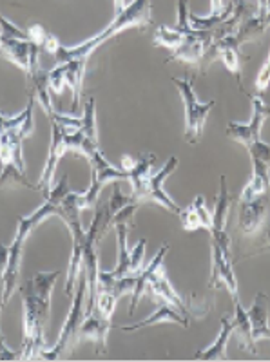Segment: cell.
Returning a JSON list of instances; mask_svg holds the SVG:
<instances>
[{
  "mask_svg": "<svg viewBox=\"0 0 270 362\" xmlns=\"http://www.w3.org/2000/svg\"><path fill=\"white\" fill-rule=\"evenodd\" d=\"M129 203H135L133 196H127V194H123L118 187H115V190H113V196H111V199L107 202L111 216H115L120 209H123V206L129 205Z\"/></svg>",
  "mask_w": 270,
  "mask_h": 362,
  "instance_id": "cell-36",
  "label": "cell"
},
{
  "mask_svg": "<svg viewBox=\"0 0 270 362\" xmlns=\"http://www.w3.org/2000/svg\"><path fill=\"white\" fill-rule=\"evenodd\" d=\"M261 247H270V223L269 226L265 228V234H263V239H261Z\"/></svg>",
  "mask_w": 270,
  "mask_h": 362,
  "instance_id": "cell-40",
  "label": "cell"
},
{
  "mask_svg": "<svg viewBox=\"0 0 270 362\" xmlns=\"http://www.w3.org/2000/svg\"><path fill=\"white\" fill-rule=\"evenodd\" d=\"M178 218H180V225L184 230L194 232V230H198V228H201V221H200V218H198L196 212H194L193 205H189V206H185V209H181L180 214H178Z\"/></svg>",
  "mask_w": 270,
  "mask_h": 362,
  "instance_id": "cell-33",
  "label": "cell"
},
{
  "mask_svg": "<svg viewBox=\"0 0 270 362\" xmlns=\"http://www.w3.org/2000/svg\"><path fill=\"white\" fill-rule=\"evenodd\" d=\"M269 214V199L265 194L256 198L254 202L240 203V212H237V226L245 235H254L265 223Z\"/></svg>",
  "mask_w": 270,
  "mask_h": 362,
  "instance_id": "cell-11",
  "label": "cell"
},
{
  "mask_svg": "<svg viewBox=\"0 0 270 362\" xmlns=\"http://www.w3.org/2000/svg\"><path fill=\"white\" fill-rule=\"evenodd\" d=\"M125 8V0H115V13L122 11Z\"/></svg>",
  "mask_w": 270,
  "mask_h": 362,
  "instance_id": "cell-41",
  "label": "cell"
},
{
  "mask_svg": "<svg viewBox=\"0 0 270 362\" xmlns=\"http://www.w3.org/2000/svg\"><path fill=\"white\" fill-rule=\"evenodd\" d=\"M191 205H193L194 212H196L198 218H200L201 228H205L207 232H210V228H213V212H210L209 206H207V203H205L203 196H201V194L200 196H196Z\"/></svg>",
  "mask_w": 270,
  "mask_h": 362,
  "instance_id": "cell-31",
  "label": "cell"
},
{
  "mask_svg": "<svg viewBox=\"0 0 270 362\" xmlns=\"http://www.w3.org/2000/svg\"><path fill=\"white\" fill-rule=\"evenodd\" d=\"M133 225L129 223L118 221L115 223L116 228V267L115 270H111V274L115 277H125L131 276L129 274V264H131V250L127 248V235H129V228Z\"/></svg>",
  "mask_w": 270,
  "mask_h": 362,
  "instance_id": "cell-21",
  "label": "cell"
},
{
  "mask_svg": "<svg viewBox=\"0 0 270 362\" xmlns=\"http://www.w3.org/2000/svg\"><path fill=\"white\" fill-rule=\"evenodd\" d=\"M136 284V276L115 277L111 272H99V290L115 293L116 297H122L125 293H133Z\"/></svg>",
  "mask_w": 270,
  "mask_h": 362,
  "instance_id": "cell-24",
  "label": "cell"
},
{
  "mask_svg": "<svg viewBox=\"0 0 270 362\" xmlns=\"http://www.w3.org/2000/svg\"><path fill=\"white\" fill-rule=\"evenodd\" d=\"M230 337H232V317L223 315L216 341L209 348L198 351L196 358H205V361H223V358H227V344H229Z\"/></svg>",
  "mask_w": 270,
  "mask_h": 362,
  "instance_id": "cell-19",
  "label": "cell"
},
{
  "mask_svg": "<svg viewBox=\"0 0 270 362\" xmlns=\"http://www.w3.org/2000/svg\"><path fill=\"white\" fill-rule=\"evenodd\" d=\"M176 167L178 158L171 156L158 173L151 174V176H147L145 180L140 181L138 185L133 187L131 196L133 199H135V203H138V205L140 203H158V205L167 209L172 214H180V206H178L176 203H174V199L164 190V181L167 180L169 174H172L176 170Z\"/></svg>",
  "mask_w": 270,
  "mask_h": 362,
  "instance_id": "cell-4",
  "label": "cell"
},
{
  "mask_svg": "<svg viewBox=\"0 0 270 362\" xmlns=\"http://www.w3.org/2000/svg\"><path fill=\"white\" fill-rule=\"evenodd\" d=\"M51 216L62 218V209L60 205H57V203H51L45 199L44 205L38 206L33 214L18 218L17 234H15L11 245L8 247L9 257H8V267H6V272H4V306L11 300V297L15 296V292H17L18 286H21V264H22V252H24L26 241L29 239L31 232H33L42 221L51 218Z\"/></svg>",
  "mask_w": 270,
  "mask_h": 362,
  "instance_id": "cell-1",
  "label": "cell"
},
{
  "mask_svg": "<svg viewBox=\"0 0 270 362\" xmlns=\"http://www.w3.org/2000/svg\"><path fill=\"white\" fill-rule=\"evenodd\" d=\"M230 210V196L227 189L225 176L220 177V192L216 198V209L213 212V228H210V238L221 239L229 238L227 234V218H229Z\"/></svg>",
  "mask_w": 270,
  "mask_h": 362,
  "instance_id": "cell-17",
  "label": "cell"
},
{
  "mask_svg": "<svg viewBox=\"0 0 270 362\" xmlns=\"http://www.w3.org/2000/svg\"><path fill=\"white\" fill-rule=\"evenodd\" d=\"M266 8H269V11H270V0H266Z\"/></svg>",
  "mask_w": 270,
  "mask_h": 362,
  "instance_id": "cell-43",
  "label": "cell"
},
{
  "mask_svg": "<svg viewBox=\"0 0 270 362\" xmlns=\"http://www.w3.org/2000/svg\"><path fill=\"white\" fill-rule=\"evenodd\" d=\"M0 35L4 38H18V40H29L28 31H22L21 28L9 22L8 18L0 13Z\"/></svg>",
  "mask_w": 270,
  "mask_h": 362,
  "instance_id": "cell-35",
  "label": "cell"
},
{
  "mask_svg": "<svg viewBox=\"0 0 270 362\" xmlns=\"http://www.w3.org/2000/svg\"><path fill=\"white\" fill-rule=\"evenodd\" d=\"M152 24V0H133L131 4H125L122 11L115 13V21L111 22L102 33L96 35L100 45L106 44L109 38L116 37L129 28L145 29Z\"/></svg>",
  "mask_w": 270,
  "mask_h": 362,
  "instance_id": "cell-7",
  "label": "cell"
},
{
  "mask_svg": "<svg viewBox=\"0 0 270 362\" xmlns=\"http://www.w3.org/2000/svg\"><path fill=\"white\" fill-rule=\"evenodd\" d=\"M270 86V51H269V57H266L265 64L263 67L259 69L258 76H256V82H254V87H256V93H263L266 90V87Z\"/></svg>",
  "mask_w": 270,
  "mask_h": 362,
  "instance_id": "cell-37",
  "label": "cell"
},
{
  "mask_svg": "<svg viewBox=\"0 0 270 362\" xmlns=\"http://www.w3.org/2000/svg\"><path fill=\"white\" fill-rule=\"evenodd\" d=\"M66 87V66H64V64H58L55 69L50 71V89L53 90L55 95H62Z\"/></svg>",
  "mask_w": 270,
  "mask_h": 362,
  "instance_id": "cell-34",
  "label": "cell"
},
{
  "mask_svg": "<svg viewBox=\"0 0 270 362\" xmlns=\"http://www.w3.org/2000/svg\"><path fill=\"white\" fill-rule=\"evenodd\" d=\"M263 21H265V28H270V11L266 13L265 18H263Z\"/></svg>",
  "mask_w": 270,
  "mask_h": 362,
  "instance_id": "cell-42",
  "label": "cell"
},
{
  "mask_svg": "<svg viewBox=\"0 0 270 362\" xmlns=\"http://www.w3.org/2000/svg\"><path fill=\"white\" fill-rule=\"evenodd\" d=\"M31 40H18V38H0V54L21 67L26 74L29 73V58H31Z\"/></svg>",
  "mask_w": 270,
  "mask_h": 362,
  "instance_id": "cell-16",
  "label": "cell"
},
{
  "mask_svg": "<svg viewBox=\"0 0 270 362\" xmlns=\"http://www.w3.org/2000/svg\"><path fill=\"white\" fill-rule=\"evenodd\" d=\"M78 131L93 141H99V127H96V100L94 96H89L86 102V109H84L82 125L78 127Z\"/></svg>",
  "mask_w": 270,
  "mask_h": 362,
  "instance_id": "cell-28",
  "label": "cell"
},
{
  "mask_svg": "<svg viewBox=\"0 0 270 362\" xmlns=\"http://www.w3.org/2000/svg\"><path fill=\"white\" fill-rule=\"evenodd\" d=\"M252 176H250L249 183L243 187L242 194L237 196V203H249L254 202L256 198L263 196L266 190H270V165L261 160L252 158Z\"/></svg>",
  "mask_w": 270,
  "mask_h": 362,
  "instance_id": "cell-13",
  "label": "cell"
},
{
  "mask_svg": "<svg viewBox=\"0 0 270 362\" xmlns=\"http://www.w3.org/2000/svg\"><path fill=\"white\" fill-rule=\"evenodd\" d=\"M234 317H232V334L240 339L245 350L250 354H256V341L252 337V325H250V317L247 310L243 308L240 299H234Z\"/></svg>",
  "mask_w": 270,
  "mask_h": 362,
  "instance_id": "cell-22",
  "label": "cell"
},
{
  "mask_svg": "<svg viewBox=\"0 0 270 362\" xmlns=\"http://www.w3.org/2000/svg\"><path fill=\"white\" fill-rule=\"evenodd\" d=\"M247 96L252 102V118H250L249 124H234V122H230L227 125V136L230 140L242 144L245 148H250L254 144H258L261 140V127L270 116V105L258 93L256 95L247 93Z\"/></svg>",
  "mask_w": 270,
  "mask_h": 362,
  "instance_id": "cell-8",
  "label": "cell"
},
{
  "mask_svg": "<svg viewBox=\"0 0 270 362\" xmlns=\"http://www.w3.org/2000/svg\"><path fill=\"white\" fill-rule=\"evenodd\" d=\"M86 297H87V276L86 270L82 268L80 276H78L77 284H74L73 293V306L69 310L66 322L62 326L60 335H58L57 342L53 348L42 351L40 358H47V361H58V358L66 357L69 351H73L80 342V328L86 319Z\"/></svg>",
  "mask_w": 270,
  "mask_h": 362,
  "instance_id": "cell-2",
  "label": "cell"
},
{
  "mask_svg": "<svg viewBox=\"0 0 270 362\" xmlns=\"http://www.w3.org/2000/svg\"><path fill=\"white\" fill-rule=\"evenodd\" d=\"M165 322H172V325H180V326H184V328H187L189 317L185 315L184 312H180L178 308H174L172 305H169V303H164V300H162L160 306H158V310H156L152 315L145 317V319H142V321L135 322V325H131V326H120V329H122V332H138V329H144V328H147V326L165 325Z\"/></svg>",
  "mask_w": 270,
  "mask_h": 362,
  "instance_id": "cell-12",
  "label": "cell"
},
{
  "mask_svg": "<svg viewBox=\"0 0 270 362\" xmlns=\"http://www.w3.org/2000/svg\"><path fill=\"white\" fill-rule=\"evenodd\" d=\"M116 300H118V297H116L115 293L99 290V296H96V306H94V310H96L103 319L111 321V319H113V313H115L116 310Z\"/></svg>",
  "mask_w": 270,
  "mask_h": 362,
  "instance_id": "cell-30",
  "label": "cell"
},
{
  "mask_svg": "<svg viewBox=\"0 0 270 362\" xmlns=\"http://www.w3.org/2000/svg\"><path fill=\"white\" fill-rule=\"evenodd\" d=\"M151 293L152 296H156L160 300H164V303H169V305H172L174 308H178L180 312H184L185 315L191 319V317H201L200 313L194 312V306L189 305V300H185L184 297L180 296V293L176 292V290L172 288V284L169 283L167 279V274H165V268L164 270L156 276L154 283H152L151 286Z\"/></svg>",
  "mask_w": 270,
  "mask_h": 362,
  "instance_id": "cell-14",
  "label": "cell"
},
{
  "mask_svg": "<svg viewBox=\"0 0 270 362\" xmlns=\"http://www.w3.org/2000/svg\"><path fill=\"white\" fill-rule=\"evenodd\" d=\"M169 252V245H162V248L158 250V254L154 255L151 259V263L147 264L145 268H142L138 276H136V284H135V290L131 293V305H129V315H133L136 310V306L140 305V300L145 293H151V286L154 283L156 276L164 270V261H165V255Z\"/></svg>",
  "mask_w": 270,
  "mask_h": 362,
  "instance_id": "cell-10",
  "label": "cell"
},
{
  "mask_svg": "<svg viewBox=\"0 0 270 362\" xmlns=\"http://www.w3.org/2000/svg\"><path fill=\"white\" fill-rule=\"evenodd\" d=\"M210 57H218L227 67L229 73H232L237 78V82L242 83V60L243 57L236 47H229V45H210Z\"/></svg>",
  "mask_w": 270,
  "mask_h": 362,
  "instance_id": "cell-25",
  "label": "cell"
},
{
  "mask_svg": "<svg viewBox=\"0 0 270 362\" xmlns=\"http://www.w3.org/2000/svg\"><path fill=\"white\" fill-rule=\"evenodd\" d=\"M172 83L178 87L185 105V140L187 144L196 145L203 134L207 116L216 105V100L210 102H200L194 93V76H185V78H172Z\"/></svg>",
  "mask_w": 270,
  "mask_h": 362,
  "instance_id": "cell-3",
  "label": "cell"
},
{
  "mask_svg": "<svg viewBox=\"0 0 270 362\" xmlns=\"http://www.w3.org/2000/svg\"><path fill=\"white\" fill-rule=\"evenodd\" d=\"M247 151H249L250 158H256V160H261L270 165V145L265 144L263 140H259L258 144H254L252 147L247 148Z\"/></svg>",
  "mask_w": 270,
  "mask_h": 362,
  "instance_id": "cell-38",
  "label": "cell"
},
{
  "mask_svg": "<svg viewBox=\"0 0 270 362\" xmlns=\"http://www.w3.org/2000/svg\"><path fill=\"white\" fill-rule=\"evenodd\" d=\"M87 60H74V62H66V83L73 93V111L78 107L80 95H82L84 74H86Z\"/></svg>",
  "mask_w": 270,
  "mask_h": 362,
  "instance_id": "cell-26",
  "label": "cell"
},
{
  "mask_svg": "<svg viewBox=\"0 0 270 362\" xmlns=\"http://www.w3.org/2000/svg\"><path fill=\"white\" fill-rule=\"evenodd\" d=\"M51 122V145H50V156H47V161H45V167L42 170V176L38 180L37 187L40 192H47L51 189V183H53L55 173L58 169V163L64 158L67 147L66 141V132H64V127H62L58 122L55 119H50Z\"/></svg>",
  "mask_w": 270,
  "mask_h": 362,
  "instance_id": "cell-9",
  "label": "cell"
},
{
  "mask_svg": "<svg viewBox=\"0 0 270 362\" xmlns=\"http://www.w3.org/2000/svg\"><path fill=\"white\" fill-rule=\"evenodd\" d=\"M266 300L269 297L263 292L256 293V299H254L250 310H247L250 317V325H252V337L254 341H263V339H269L270 326H269V312H266Z\"/></svg>",
  "mask_w": 270,
  "mask_h": 362,
  "instance_id": "cell-18",
  "label": "cell"
},
{
  "mask_svg": "<svg viewBox=\"0 0 270 362\" xmlns=\"http://www.w3.org/2000/svg\"><path fill=\"white\" fill-rule=\"evenodd\" d=\"M156 165V156L151 153H145L142 156H138L135 160V165H133L131 170H127V176H129V181H131V185H138L140 181L145 180L147 176H151L152 169H154Z\"/></svg>",
  "mask_w": 270,
  "mask_h": 362,
  "instance_id": "cell-27",
  "label": "cell"
},
{
  "mask_svg": "<svg viewBox=\"0 0 270 362\" xmlns=\"http://www.w3.org/2000/svg\"><path fill=\"white\" fill-rule=\"evenodd\" d=\"M196 31H180L176 28H167V25H158L154 31V37H152V44L156 47H167V49H178L189 38L193 37Z\"/></svg>",
  "mask_w": 270,
  "mask_h": 362,
  "instance_id": "cell-23",
  "label": "cell"
},
{
  "mask_svg": "<svg viewBox=\"0 0 270 362\" xmlns=\"http://www.w3.org/2000/svg\"><path fill=\"white\" fill-rule=\"evenodd\" d=\"M145 239H140L135 248L131 250V264H129V274L131 276H138L142 268H144V257H145Z\"/></svg>",
  "mask_w": 270,
  "mask_h": 362,
  "instance_id": "cell-32",
  "label": "cell"
},
{
  "mask_svg": "<svg viewBox=\"0 0 270 362\" xmlns=\"http://www.w3.org/2000/svg\"><path fill=\"white\" fill-rule=\"evenodd\" d=\"M33 105H35V96L29 95V102L22 112H18V115L15 116H4L2 112H0V134H4V132H9V131L17 132L18 129L22 127V124L26 122V118L33 112Z\"/></svg>",
  "mask_w": 270,
  "mask_h": 362,
  "instance_id": "cell-29",
  "label": "cell"
},
{
  "mask_svg": "<svg viewBox=\"0 0 270 362\" xmlns=\"http://www.w3.org/2000/svg\"><path fill=\"white\" fill-rule=\"evenodd\" d=\"M210 254H213V267H210L209 286L210 288H225L232 300L237 299V281L236 274H234L230 238H210Z\"/></svg>",
  "mask_w": 270,
  "mask_h": 362,
  "instance_id": "cell-5",
  "label": "cell"
},
{
  "mask_svg": "<svg viewBox=\"0 0 270 362\" xmlns=\"http://www.w3.org/2000/svg\"><path fill=\"white\" fill-rule=\"evenodd\" d=\"M38 47H40V49H44L45 53H50V54H53V57H55V54L58 53V49L62 47V44L53 33H50V31H47V33L44 35V38H42V42H40V45H38Z\"/></svg>",
  "mask_w": 270,
  "mask_h": 362,
  "instance_id": "cell-39",
  "label": "cell"
},
{
  "mask_svg": "<svg viewBox=\"0 0 270 362\" xmlns=\"http://www.w3.org/2000/svg\"><path fill=\"white\" fill-rule=\"evenodd\" d=\"M60 274V270L38 272V274H35V277L26 281L22 286H18V292H21L22 296V303L33 306L38 312V315H40L45 322L50 321L51 292H53L55 284H57Z\"/></svg>",
  "mask_w": 270,
  "mask_h": 362,
  "instance_id": "cell-6",
  "label": "cell"
},
{
  "mask_svg": "<svg viewBox=\"0 0 270 362\" xmlns=\"http://www.w3.org/2000/svg\"><path fill=\"white\" fill-rule=\"evenodd\" d=\"M111 321L103 319L96 310L86 315L80 328V341H93L99 346V351L103 354L107 350V335H109Z\"/></svg>",
  "mask_w": 270,
  "mask_h": 362,
  "instance_id": "cell-15",
  "label": "cell"
},
{
  "mask_svg": "<svg viewBox=\"0 0 270 362\" xmlns=\"http://www.w3.org/2000/svg\"><path fill=\"white\" fill-rule=\"evenodd\" d=\"M89 161H91V169H93V180L99 181L102 187L109 185V183H113V181H120V180L129 181V176H127L125 170L116 169L115 165L109 163L100 148L99 151H94Z\"/></svg>",
  "mask_w": 270,
  "mask_h": 362,
  "instance_id": "cell-20",
  "label": "cell"
}]
</instances>
